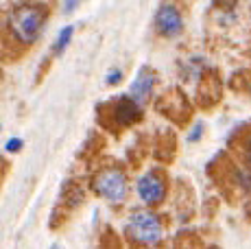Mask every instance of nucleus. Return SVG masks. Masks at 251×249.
<instances>
[{
    "label": "nucleus",
    "instance_id": "f257e3e1",
    "mask_svg": "<svg viewBox=\"0 0 251 249\" xmlns=\"http://www.w3.org/2000/svg\"><path fill=\"white\" fill-rule=\"evenodd\" d=\"M48 11L40 2H20L7 16V28L11 37L22 46H31L42 35Z\"/></svg>",
    "mask_w": 251,
    "mask_h": 249
},
{
    "label": "nucleus",
    "instance_id": "f03ea898",
    "mask_svg": "<svg viewBox=\"0 0 251 249\" xmlns=\"http://www.w3.org/2000/svg\"><path fill=\"white\" fill-rule=\"evenodd\" d=\"M127 236L138 245H157L164 236L160 217L149 210L133 212L127 221Z\"/></svg>",
    "mask_w": 251,
    "mask_h": 249
},
{
    "label": "nucleus",
    "instance_id": "7ed1b4c3",
    "mask_svg": "<svg viewBox=\"0 0 251 249\" xmlns=\"http://www.w3.org/2000/svg\"><path fill=\"white\" fill-rule=\"evenodd\" d=\"M92 186H94V190H96L99 197L112 201V203H120V201H125V197H127V193H129L127 175H125L123 171H118V169L100 171V173L94 177Z\"/></svg>",
    "mask_w": 251,
    "mask_h": 249
},
{
    "label": "nucleus",
    "instance_id": "20e7f679",
    "mask_svg": "<svg viewBox=\"0 0 251 249\" xmlns=\"http://www.w3.org/2000/svg\"><path fill=\"white\" fill-rule=\"evenodd\" d=\"M155 28H157V33H160L162 37H168V40L181 35L183 16H181L179 7L173 4V2L160 4V9H157V13H155Z\"/></svg>",
    "mask_w": 251,
    "mask_h": 249
},
{
    "label": "nucleus",
    "instance_id": "39448f33",
    "mask_svg": "<svg viewBox=\"0 0 251 249\" xmlns=\"http://www.w3.org/2000/svg\"><path fill=\"white\" fill-rule=\"evenodd\" d=\"M138 197L147 205H160L166 199V181L160 173H144L138 179Z\"/></svg>",
    "mask_w": 251,
    "mask_h": 249
},
{
    "label": "nucleus",
    "instance_id": "423d86ee",
    "mask_svg": "<svg viewBox=\"0 0 251 249\" xmlns=\"http://www.w3.org/2000/svg\"><path fill=\"white\" fill-rule=\"evenodd\" d=\"M140 118H142V109H140V103L133 97H123L114 105V121L120 127H129V124L138 123Z\"/></svg>",
    "mask_w": 251,
    "mask_h": 249
},
{
    "label": "nucleus",
    "instance_id": "0eeeda50",
    "mask_svg": "<svg viewBox=\"0 0 251 249\" xmlns=\"http://www.w3.org/2000/svg\"><path fill=\"white\" fill-rule=\"evenodd\" d=\"M155 81H157L155 73H153L151 68H147V66H142V68L138 70L136 81H133V85H131V97L136 99L138 103L149 100L153 94V88H155Z\"/></svg>",
    "mask_w": 251,
    "mask_h": 249
},
{
    "label": "nucleus",
    "instance_id": "6e6552de",
    "mask_svg": "<svg viewBox=\"0 0 251 249\" xmlns=\"http://www.w3.org/2000/svg\"><path fill=\"white\" fill-rule=\"evenodd\" d=\"M72 33H75V26H64L59 31V35H57V40H55V55H61V52L68 49Z\"/></svg>",
    "mask_w": 251,
    "mask_h": 249
},
{
    "label": "nucleus",
    "instance_id": "1a4fd4ad",
    "mask_svg": "<svg viewBox=\"0 0 251 249\" xmlns=\"http://www.w3.org/2000/svg\"><path fill=\"white\" fill-rule=\"evenodd\" d=\"M22 147H24L22 138H9V140L4 142V151H7V153H18Z\"/></svg>",
    "mask_w": 251,
    "mask_h": 249
},
{
    "label": "nucleus",
    "instance_id": "9d476101",
    "mask_svg": "<svg viewBox=\"0 0 251 249\" xmlns=\"http://www.w3.org/2000/svg\"><path fill=\"white\" fill-rule=\"evenodd\" d=\"M201 136H203V123H195V127H192L190 133H188V140L197 142V140H201Z\"/></svg>",
    "mask_w": 251,
    "mask_h": 249
},
{
    "label": "nucleus",
    "instance_id": "9b49d317",
    "mask_svg": "<svg viewBox=\"0 0 251 249\" xmlns=\"http://www.w3.org/2000/svg\"><path fill=\"white\" fill-rule=\"evenodd\" d=\"M105 81H107V85H118V83H120V81H123V70L114 68V70H112V73H109V75H107V79H105Z\"/></svg>",
    "mask_w": 251,
    "mask_h": 249
},
{
    "label": "nucleus",
    "instance_id": "f8f14e48",
    "mask_svg": "<svg viewBox=\"0 0 251 249\" xmlns=\"http://www.w3.org/2000/svg\"><path fill=\"white\" fill-rule=\"evenodd\" d=\"M83 0H64V13H72Z\"/></svg>",
    "mask_w": 251,
    "mask_h": 249
},
{
    "label": "nucleus",
    "instance_id": "ddd939ff",
    "mask_svg": "<svg viewBox=\"0 0 251 249\" xmlns=\"http://www.w3.org/2000/svg\"><path fill=\"white\" fill-rule=\"evenodd\" d=\"M249 155H251V149H249Z\"/></svg>",
    "mask_w": 251,
    "mask_h": 249
}]
</instances>
